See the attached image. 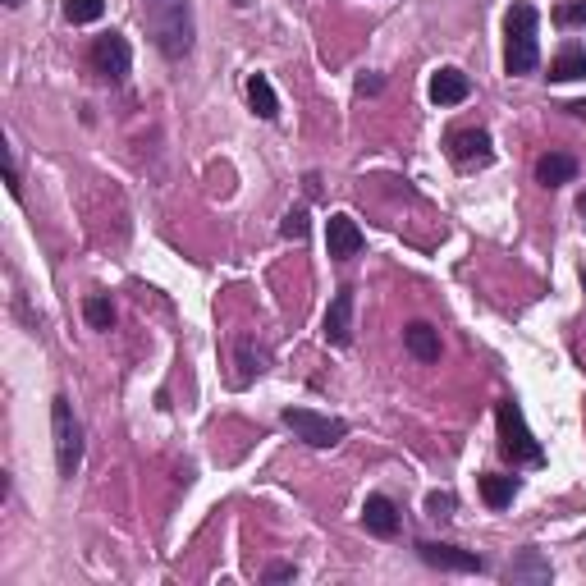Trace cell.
<instances>
[{"instance_id":"obj_1","label":"cell","mask_w":586,"mask_h":586,"mask_svg":"<svg viewBox=\"0 0 586 586\" xmlns=\"http://www.w3.org/2000/svg\"><path fill=\"white\" fill-rule=\"evenodd\" d=\"M142 23H147V37L165 60L193 55V0H142Z\"/></svg>"},{"instance_id":"obj_2","label":"cell","mask_w":586,"mask_h":586,"mask_svg":"<svg viewBox=\"0 0 586 586\" xmlns=\"http://www.w3.org/2000/svg\"><path fill=\"white\" fill-rule=\"evenodd\" d=\"M536 33H541V14H536V5L518 0V5L504 14V69H509L513 78L532 74L536 60H541V42H536Z\"/></svg>"},{"instance_id":"obj_3","label":"cell","mask_w":586,"mask_h":586,"mask_svg":"<svg viewBox=\"0 0 586 586\" xmlns=\"http://www.w3.org/2000/svg\"><path fill=\"white\" fill-rule=\"evenodd\" d=\"M51 435H55V467H60V477H74L78 467H83V426L74 417V403L65 394H55L51 399Z\"/></svg>"},{"instance_id":"obj_4","label":"cell","mask_w":586,"mask_h":586,"mask_svg":"<svg viewBox=\"0 0 586 586\" xmlns=\"http://www.w3.org/2000/svg\"><path fill=\"white\" fill-rule=\"evenodd\" d=\"M495 422H500V449L513 458V463H541L545 449H541V440L527 431V417H522L518 403L500 399V408H495Z\"/></svg>"},{"instance_id":"obj_5","label":"cell","mask_w":586,"mask_h":586,"mask_svg":"<svg viewBox=\"0 0 586 586\" xmlns=\"http://www.w3.org/2000/svg\"><path fill=\"white\" fill-rule=\"evenodd\" d=\"M284 426L312 449H335L348 435L344 417H326V413H312V408H284Z\"/></svg>"},{"instance_id":"obj_6","label":"cell","mask_w":586,"mask_h":586,"mask_svg":"<svg viewBox=\"0 0 586 586\" xmlns=\"http://www.w3.org/2000/svg\"><path fill=\"white\" fill-rule=\"evenodd\" d=\"M449 156H454L458 170H486L495 161V142L486 129H458L449 138Z\"/></svg>"},{"instance_id":"obj_7","label":"cell","mask_w":586,"mask_h":586,"mask_svg":"<svg viewBox=\"0 0 586 586\" xmlns=\"http://www.w3.org/2000/svg\"><path fill=\"white\" fill-rule=\"evenodd\" d=\"M417 554H422V564L440 568V573H481V568H486L481 554L458 550V545H445V541H422Z\"/></svg>"},{"instance_id":"obj_8","label":"cell","mask_w":586,"mask_h":586,"mask_svg":"<svg viewBox=\"0 0 586 586\" xmlns=\"http://www.w3.org/2000/svg\"><path fill=\"white\" fill-rule=\"evenodd\" d=\"M92 65H97L110 83H124V78H129V69H133L129 37H120V33L97 37V46H92Z\"/></svg>"},{"instance_id":"obj_9","label":"cell","mask_w":586,"mask_h":586,"mask_svg":"<svg viewBox=\"0 0 586 586\" xmlns=\"http://www.w3.org/2000/svg\"><path fill=\"white\" fill-rule=\"evenodd\" d=\"M362 229H358V220L348 216V211H339V216H330V225H326V248H330V257L335 261H348V257H358L362 252Z\"/></svg>"},{"instance_id":"obj_10","label":"cell","mask_w":586,"mask_h":586,"mask_svg":"<svg viewBox=\"0 0 586 586\" xmlns=\"http://www.w3.org/2000/svg\"><path fill=\"white\" fill-rule=\"evenodd\" d=\"M326 344L335 348H348L353 344V289H339L335 298H330V312H326Z\"/></svg>"},{"instance_id":"obj_11","label":"cell","mask_w":586,"mask_h":586,"mask_svg":"<svg viewBox=\"0 0 586 586\" xmlns=\"http://www.w3.org/2000/svg\"><path fill=\"white\" fill-rule=\"evenodd\" d=\"M362 527H367L371 536H380V541L399 536V509H394L390 495H367V504H362Z\"/></svg>"},{"instance_id":"obj_12","label":"cell","mask_w":586,"mask_h":586,"mask_svg":"<svg viewBox=\"0 0 586 586\" xmlns=\"http://www.w3.org/2000/svg\"><path fill=\"white\" fill-rule=\"evenodd\" d=\"M504 577H509L513 586H550L554 568H550V559H545L541 550H522L518 559L504 568Z\"/></svg>"},{"instance_id":"obj_13","label":"cell","mask_w":586,"mask_h":586,"mask_svg":"<svg viewBox=\"0 0 586 586\" xmlns=\"http://www.w3.org/2000/svg\"><path fill=\"white\" fill-rule=\"evenodd\" d=\"M403 348H408L417 362H440V330H435L431 321H408V326H403Z\"/></svg>"},{"instance_id":"obj_14","label":"cell","mask_w":586,"mask_h":586,"mask_svg":"<svg viewBox=\"0 0 586 586\" xmlns=\"http://www.w3.org/2000/svg\"><path fill=\"white\" fill-rule=\"evenodd\" d=\"M467 92H472V78H467L463 69H440V74L431 78L435 106H458V101H467Z\"/></svg>"},{"instance_id":"obj_15","label":"cell","mask_w":586,"mask_h":586,"mask_svg":"<svg viewBox=\"0 0 586 586\" xmlns=\"http://www.w3.org/2000/svg\"><path fill=\"white\" fill-rule=\"evenodd\" d=\"M573 174H577V161L568 152H545L541 161H536V184H541V188L573 184Z\"/></svg>"},{"instance_id":"obj_16","label":"cell","mask_w":586,"mask_h":586,"mask_svg":"<svg viewBox=\"0 0 586 586\" xmlns=\"http://www.w3.org/2000/svg\"><path fill=\"white\" fill-rule=\"evenodd\" d=\"M513 495H518V477H504V472H486L481 477V500L490 509H509Z\"/></svg>"},{"instance_id":"obj_17","label":"cell","mask_w":586,"mask_h":586,"mask_svg":"<svg viewBox=\"0 0 586 586\" xmlns=\"http://www.w3.org/2000/svg\"><path fill=\"white\" fill-rule=\"evenodd\" d=\"M550 78L554 83H573V78H586V51L582 46H564V51L550 60Z\"/></svg>"},{"instance_id":"obj_18","label":"cell","mask_w":586,"mask_h":586,"mask_svg":"<svg viewBox=\"0 0 586 586\" xmlns=\"http://www.w3.org/2000/svg\"><path fill=\"white\" fill-rule=\"evenodd\" d=\"M248 101H252V110H257L261 120H275V115H280V97H275V87L266 74L248 78Z\"/></svg>"},{"instance_id":"obj_19","label":"cell","mask_w":586,"mask_h":586,"mask_svg":"<svg viewBox=\"0 0 586 586\" xmlns=\"http://www.w3.org/2000/svg\"><path fill=\"white\" fill-rule=\"evenodd\" d=\"M266 362H271V353H266V348H257L252 344V339H239V380L243 385H248L252 376H261V371H266Z\"/></svg>"},{"instance_id":"obj_20","label":"cell","mask_w":586,"mask_h":586,"mask_svg":"<svg viewBox=\"0 0 586 586\" xmlns=\"http://www.w3.org/2000/svg\"><path fill=\"white\" fill-rule=\"evenodd\" d=\"M83 316H87V326L92 330H110L115 326V303H110L106 293H92V298L83 303Z\"/></svg>"},{"instance_id":"obj_21","label":"cell","mask_w":586,"mask_h":586,"mask_svg":"<svg viewBox=\"0 0 586 586\" xmlns=\"http://www.w3.org/2000/svg\"><path fill=\"white\" fill-rule=\"evenodd\" d=\"M101 14H106V0H65L69 23H97Z\"/></svg>"},{"instance_id":"obj_22","label":"cell","mask_w":586,"mask_h":586,"mask_svg":"<svg viewBox=\"0 0 586 586\" xmlns=\"http://www.w3.org/2000/svg\"><path fill=\"white\" fill-rule=\"evenodd\" d=\"M554 23H559V28H586V0H564V5H554Z\"/></svg>"},{"instance_id":"obj_23","label":"cell","mask_w":586,"mask_h":586,"mask_svg":"<svg viewBox=\"0 0 586 586\" xmlns=\"http://www.w3.org/2000/svg\"><path fill=\"white\" fill-rule=\"evenodd\" d=\"M280 234H284V239H307V207H293L289 216H284Z\"/></svg>"},{"instance_id":"obj_24","label":"cell","mask_w":586,"mask_h":586,"mask_svg":"<svg viewBox=\"0 0 586 586\" xmlns=\"http://www.w3.org/2000/svg\"><path fill=\"white\" fill-rule=\"evenodd\" d=\"M426 513H431V518H449V513H454V495H440V490H435L431 500H426Z\"/></svg>"},{"instance_id":"obj_25","label":"cell","mask_w":586,"mask_h":586,"mask_svg":"<svg viewBox=\"0 0 586 586\" xmlns=\"http://www.w3.org/2000/svg\"><path fill=\"white\" fill-rule=\"evenodd\" d=\"M5 184H10V193H19V161H14V147H5Z\"/></svg>"},{"instance_id":"obj_26","label":"cell","mask_w":586,"mask_h":586,"mask_svg":"<svg viewBox=\"0 0 586 586\" xmlns=\"http://www.w3.org/2000/svg\"><path fill=\"white\" fill-rule=\"evenodd\" d=\"M293 577H298V568L293 564H271L266 568V582H293Z\"/></svg>"},{"instance_id":"obj_27","label":"cell","mask_w":586,"mask_h":586,"mask_svg":"<svg viewBox=\"0 0 586 586\" xmlns=\"http://www.w3.org/2000/svg\"><path fill=\"white\" fill-rule=\"evenodd\" d=\"M380 87H385V78H380V74H362L358 78V92H362V97H367V92H380Z\"/></svg>"},{"instance_id":"obj_28","label":"cell","mask_w":586,"mask_h":586,"mask_svg":"<svg viewBox=\"0 0 586 586\" xmlns=\"http://www.w3.org/2000/svg\"><path fill=\"white\" fill-rule=\"evenodd\" d=\"M568 110H573L577 120H586V101H573V106H568Z\"/></svg>"},{"instance_id":"obj_29","label":"cell","mask_w":586,"mask_h":586,"mask_svg":"<svg viewBox=\"0 0 586 586\" xmlns=\"http://www.w3.org/2000/svg\"><path fill=\"white\" fill-rule=\"evenodd\" d=\"M577 211H582V216H586V193H582V202H577Z\"/></svg>"},{"instance_id":"obj_30","label":"cell","mask_w":586,"mask_h":586,"mask_svg":"<svg viewBox=\"0 0 586 586\" xmlns=\"http://www.w3.org/2000/svg\"><path fill=\"white\" fill-rule=\"evenodd\" d=\"M5 5H10V10H19V5H23V0H5Z\"/></svg>"},{"instance_id":"obj_31","label":"cell","mask_w":586,"mask_h":586,"mask_svg":"<svg viewBox=\"0 0 586 586\" xmlns=\"http://www.w3.org/2000/svg\"><path fill=\"white\" fill-rule=\"evenodd\" d=\"M582 289H586V271H582Z\"/></svg>"}]
</instances>
